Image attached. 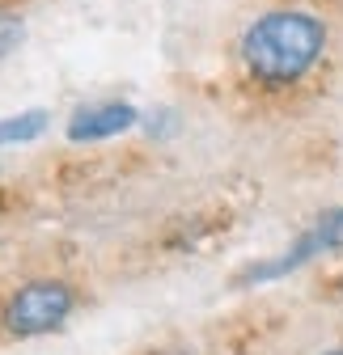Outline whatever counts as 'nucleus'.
Masks as SVG:
<instances>
[{
  "label": "nucleus",
  "instance_id": "6",
  "mask_svg": "<svg viewBox=\"0 0 343 355\" xmlns=\"http://www.w3.org/2000/svg\"><path fill=\"white\" fill-rule=\"evenodd\" d=\"M22 42V17L17 13H0V55H9Z\"/></svg>",
  "mask_w": 343,
  "mask_h": 355
},
{
  "label": "nucleus",
  "instance_id": "1",
  "mask_svg": "<svg viewBox=\"0 0 343 355\" xmlns=\"http://www.w3.org/2000/svg\"><path fill=\"white\" fill-rule=\"evenodd\" d=\"M322 47H326V30L314 13L276 9L250 21V30L242 34V64L259 85L284 89L296 85L318 64Z\"/></svg>",
  "mask_w": 343,
  "mask_h": 355
},
{
  "label": "nucleus",
  "instance_id": "2",
  "mask_svg": "<svg viewBox=\"0 0 343 355\" xmlns=\"http://www.w3.org/2000/svg\"><path fill=\"white\" fill-rule=\"evenodd\" d=\"M68 313H72V288L64 279H34L9 296L0 322L17 338H34V334H47V330L64 326Z\"/></svg>",
  "mask_w": 343,
  "mask_h": 355
},
{
  "label": "nucleus",
  "instance_id": "7",
  "mask_svg": "<svg viewBox=\"0 0 343 355\" xmlns=\"http://www.w3.org/2000/svg\"><path fill=\"white\" fill-rule=\"evenodd\" d=\"M326 355H343V351H326Z\"/></svg>",
  "mask_w": 343,
  "mask_h": 355
},
{
  "label": "nucleus",
  "instance_id": "3",
  "mask_svg": "<svg viewBox=\"0 0 343 355\" xmlns=\"http://www.w3.org/2000/svg\"><path fill=\"white\" fill-rule=\"evenodd\" d=\"M339 245H343V207L318 216L314 229H306L301 237H296V241L284 250V258L250 266V271L242 275V284H267V279H280V275L296 271V266H306V262H314L318 254H331V250H339Z\"/></svg>",
  "mask_w": 343,
  "mask_h": 355
},
{
  "label": "nucleus",
  "instance_id": "4",
  "mask_svg": "<svg viewBox=\"0 0 343 355\" xmlns=\"http://www.w3.org/2000/svg\"><path fill=\"white\" fill-rule=\"evenodd\" d=\"M136 110L127 102H94V106H81L68 119V140L72 144H94V140H110L119 131L136 127Z\"/></svg>",
  "mask_w": 343,
  "mask_h": 355
},
{
  "label": "nucleus",
  "instance_id": "5",
  "mask_svg": "<svg viewBox=\"0 0 343 355\" xmlns=\"http://www.w3.org/2000/svg\"><path fill=\"white\" fill-rule=\"evenodd\" d=\"M42 131H47V110H22V114H9V119H0V148H5V144L38 140Z\"/></svg>",
  "mask_w": 343,
  "mask_h": 355
}]
</instances>
